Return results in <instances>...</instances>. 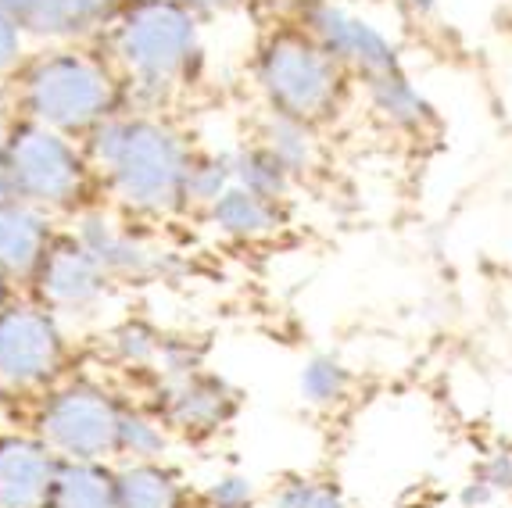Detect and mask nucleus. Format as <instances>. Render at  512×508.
Masks as SVG:
<instances>
[{
	"mask_svg": "<svg viewBox=\"0 0 512 508\" xmlns=\"http://www.w3.org/2000/svg\"><path fill=\"white\" fill-rule=\"evenodd\" d=\"M409 8L416 11V15H430V11L437 8V0H409Z\"/></svg>",
	"mask_w": 512,
	"mask_h": 508,
	"instance_id": "obj_26",
	"label": "nucleus"
},
{
	"mask_svg": "<svg viewBox=\"0 0 512 508\" xmlns=\"http://www.w3.org/2000/svg\"><path fill=\"white\" fill-rule=\"evenodd\" d=\"M366 94H369V108H373L391 129H402V133H427L430 126H437V115H434V108H430V101L419 94L402 72L369 79Z\"/></svg>",
	"mask_w": 512,
	"mask_h": 508,
	"instance_id": "obj_10",
	"label": "nucleus"
},
{
	"mask_svg": "<svg viewBox=\"0 0 512 508\" xmlns=\"http://www.w3.org/2000/svg\"><path fill=\"white\" fill-rule=\"evenodd\" d=\"M265 151H273L287 165L291 176L316 165V144H312L308 122L287 119V115H276V111H273V122H269V133H265Z\"/></svg>",
	"mask_w": 512,
	"mask_h": 508,
	"instance_id": "obj_17",
	"label": "nucleus"
},
{
	"mask_svg": "<svg viewBox=\"0 0 512 508\" xmlns=\"http://www.w3.org/2000/svg\"><path fill=\"white\" fill-rule=\"evenodd\" d=\"M51 458L33 441H0V508H40L54 491Z\"/></svg>",
	"mask_w": 512,
	"mask_h": 508,
	"instance_id": "obj_9",
	"label": "nucleus"
},
{
	"mask_svg": "<svg viewBox=\"0 0 512 508\" xmlns=\"http://www.w3.org/2000/svg\"><path fill=\"white\" fill-rule=\"evenodd\" d=\"M54 508H119L115 483L94 466H65L54 476Z\"/></svg>",
	"mask_w": 512,
	"mask_h": 508,
	"instance_id": "obj_14",
	"label": "nucleus"
},
{
	"mask_svg": "<svg viewBox=\"0 0 512 508\" xmlns=\"http://www.w3.org/2000/svg\"><path fill=\"white\" fill-rule=\"evenodd\" d=\"M4 172L11 187L33 201H65L79 187V161L72 147L43 126L18 129Z\"/></svg>",
	"mask_w": 512,
	"mask_h": 508,
	"instance_id": "obj_6",
	"label": "nucleus"
},
{
	"mask_svg": "<svg viewBox=\"0 0 512 508\" xmlns=\"http://www.w3.org/2000/svg\"><path fill=\"white\" fill-rule=\"evenodd\" d=\"M18 54V29H15V18L8 11L0 8V68H8Z\"/></svg>",
	"mask_w": 512,
	"mask_h": 508,
	"instance_id": "obj_25",
	"label": "nucleus"
},
{
	"mask_svg": "<svg viewBox=\"0 0 512 508\" xmlns=\"http://www.w3.org/2000/svg\"><path fill=\"white\" fill-rule=\"evenodd\" d=\"M43 251V226L33 212L18 204H0V265L26 272Z\"/></svg>",
	"mask_w": 512,
	"mask_h": 508,
	"instance_id": "obj_13",
	"label": "nucleus"
},
{
	"mask_svg": "<svg viewBox=\"0 0 512 508\" xmlns=\"http://www.w3.org/2000/svg\"><path fill=\"white\" fill-rule=\"evenodd\" d=\"M97 262L76 244H61L43 262V294L58 305H83L97 294Z\"/></svg>",
	"mask_w": 512,
	"mask_h": 508,
	"instance_id": "obj_11",
	"label": "nucleus"
},
{
	"mask_svg": "<svg viewBox=\"0 0 512 508\" xmlns=\"http://www.w3.org/2000/svg\"><path fill=\"white\" fill-rule=\"evenodd\" d=\"M305 29L316 36L348 72L362 76V83L391 76V72H402L398 51L391 47V40L376 26H369L366 18L351 15V11L337 8L330 0H316L312 8H305Z\"/></svg>",
	"mask_w": 512,
	"mask_h": 508,
	"instance_id": "obj_5",
	"label": "nucleus"
},
{
	"mask_svg": "<svg viewBox=\"0 0 512 508\" xmlns=\"http://www.w3.org/2000/svg\"><path fill=\"white\" fill-rule=\"evenodd\" d=\"M237 176H240L244 187L255 190V194H262V197H269V201L283 197L287 194V187H291V172H287V165H283L273 151H265V147L262 151L240 154Z\"/></svg>",
	"mask_w": 512,
	"mask_h": 508,
	"instance_id": "obj_20",
	"label": "nucleus"
},
{
	"mask_svg": "<svg viewBox=\"0 0 512 508\" xmlns=\"http://www.w3.org/2000/svg\"><path fill=\"white\" fill-rule=\"evenodd\" d=\"M215 226H222L233 237H265L273 233L280 212H276V201L255 194L248 187H233L212 204Z\"/></svg>",
	"mask_w": 512,
	"mask_h": 508,
	"instance_id": "obj_12",
	"label": "nucleus"
},
{
	"mask_svg": "<svg viewBox=\"0 0 512 508\" xmlns=\"http://www.w3.org/2000/svg\"><path fill=\"white\" fill-rule=\"evenodd\" d=\"M29 104L47 126L83 129L108 108V79L94 61L58 54L29 79Z\"/></svg>",
	"mask_w": 512,
	"mask_h": 508,
	"instance_id": "obj_4",
	"label": "nucleus"
},
{
	"mask_svg": "<svg viewBox=\"0 0 512 508\" xmlns=\"http://www.w3.org/2000/svg\"><path fill=\"white\" fill-rule=\"evenodd\" d=\"M344 72L348 68L308 29L276 33L258 58V79L273 111L308 126L337 111L344 94Z\"/></svg>",
	"mask_w": 512,
	"mask_h": 508,
	"instance_id": "obj_1",
	"label": "nucleus"
},
{
	"mask_svg": "<svg viewBox=\"0 0 512 508\" xmlns=\"http://www.w3.org/2000/svg\"><path fill=\"white\" fill-rule=\"evenodd\" d=\"M351 387H355V376L330 355L308 358L305 369H301V398L316 408L341 405V401L351 394Z\"/></svg>",
	"mask_w": 512,
	"mask_h": 508,
	"instance_id": "obj_15",
	"label": "nucleus"
},
{
	"mask_svg": "<svg viewBox=\"0 0 512 508\" xmlns=\"http://www.w3.org/2000/svg\"><path fill=\"white\" fill-rule=\"evenodd\" d=\"M58 333L47 315L18 308L0 315V380L33 383L54 369Z\"/></svg>",
	"mask_w": 512,
	"mask_h": 508,
	"instance_id": "obj_8",
	"label": "nucleus"
},
{
	"mask_svg": "<svg viewBox=\"0 0 512 508\" xmlns=\"http://www.w3.org/2000/svg\"><path fill=\"white\" fill-rule=\"evenodd\" d=\"M180 4H197V8H222V4H230V0H180Z\"/></svg>",
	"mask_w": 512,
	"mask_h": 508,
	"instance_id": "obj_28",
	"label": "nucleus"
},
{
	"mask_svg": "<svg viewBox=\"0 0 512 508\" xmlns=\"http://www.w3.org/2000/svg\"><path fill=\"white\" fill-rule=\"evenodd\" d=\"M480 487H487L491 494L498 491H512V451H498L484 462L480 469Z\"/></svg>",
	"mask_w": 512,
	"mask_h": 508,
	"instance_id": "obj_23",
	"label": "nucleus"
},
{
	"mask_svg": "<svg viewBox=\"0 0 512 508\" xmlns=\"http://www.w3.org/2000/svg\"><path fill=\"white\" fill-rule=\"evenodd\" d=\"M115 491H119V508H180L176 483L154 466H137L122 473Z\"/></svg>",
	"mask_w": 512,
	"mask_h": 508,
	"instance_id": "obj_16",
	"label": "nucleus"
},
{
	"mask_svg": "<svg viewBox=\"0 0 512 508\" xmlns=\"http://www.w3.org/2000/svg\"><path fill=\"white\" fill-rule=\"evenodd\" d=\"M97 154L111 165L122 194L140 208H172L190 194V161L180 140L151 122L108 126Z\"/></svg>",
	"mask_w": 512,
	"mask_h": 508,
	"instance_id": "obj_2",
	"label": "nucleus"
},
{
	"mask_svg": "<svg viewBox=\"0 0 512 508\" xmlns=\"http://www.w3.org/2000/svg\"><path fill=\"white\" fill-rule=\"evenodd\" d=\"M251 498H255V487H251V480H244V476H226V480H219L212 491H208L212 508H248Z\"/></svg>",
	"mask_w": 512,
	"mask_h": 508,
	"instance_id": "obj_22",
	"label": "nucleus"
},
{
	"mask_svg": "<svg viewBox=\"0 0 512 508\" xmlns=\"http://www.w3.org/2000/svg\"><path fill=\"white\" fill-rule=\"evenodd\" d=\"M233 401L226 398V390L222 383H212V380H197V383H187L180 390V398H176V419L187 426H215L226 419Z\"/></svg>",
	"mask_w": 512,
	"mask_h": 508,
	"instance_id": "obj_19",
	"label": "nucleus"
},
{
	"mask_svg": "<svg viewBox=\"0 0 512 508\" xmlns=\"http://www.w3.org/2000/svg\"><path fill=\"white\" fill-rule=\"evenodd\" d=\"M108 8L111 0H36L26 22L33 29H47V33H65V29H83Z\"/></svg>",
	"mask_w": 512,
	"mask_h": 508,
	"instance_id": "obj_18",
	"label": "nucleus"
},
{
	"mask_svg": "<svg viewBox=\"0 0 512 508\" xmlns=\"http://www.w3.org/2000/svg\"><path fill=\"white\" fill-rule=\"evenodd\" d=\"M273 4H280V8H312V4H316V0H273Z\"/></svg>",
	"mask_w": 512,
	"mask_h": 508,
	"instance_id": "obj_27",
	"label": "nucleus"
},
{
	"mask_svg": "<svg viewBox=\"0 0 512 508\" xmlns=\"http://www.w3.org/2000/svg\"><path fill=\"white\" fill-rule=\"evenodd\" d=\"M280 508H348L330 483L294 480L280 491Z\"/></svg>",
	"mask_w": 512,
	"mask_h": 508,
	"instance_id": "obj_21",
	"label": "nucleus"
},
{
	"mask_svg": "<svg viewBox=\"0 0 512 508\" xmlns=\"http://www.w3.org/2000/svg\"><path fill=\"white\" fill-rule=\"evenodd\" d=\"M119 444L133 448V455H151V451L162 448V437H158L147 423H140V419H122Z\"/></svg>",
	"mask_w": 512,
	"mask_h": 508,
	"instance_id": "obj_24",
	"label": "nucleus"
},
{
	"mask_svg": "<svg viewBox=\"0 0 512 508\" xmlns=\"http://www.w3.org/2000/svg\"><path fill=\"white\" fill-rule=\"evenodd\" d=\"M122 54L147 83H169L194 54V18L180 0H144L122 26Z\"/></svg>",
	"mask_w": 512,
	"mask_h": 508,
	"instance_id": "obj_3",
	"label": "nucleus"
},
{
	"mask_svg": "<svg viewBox=\"0 0 512 508\" xmlns=\"http://www.w3.org/2000/svg\"><path fill=\"white\" fill-rule=\"evenodd\" d=\"M43 433L54 448L69 451V455L97 458L119 444L122 415H115V408L90 390H69L47 405Z\"/></svg>",
	"mask_w": 512,
	"mask_h": 508,
	"instance_id": "obj_7",
	"label": "nucleus"
}]
</instances>
